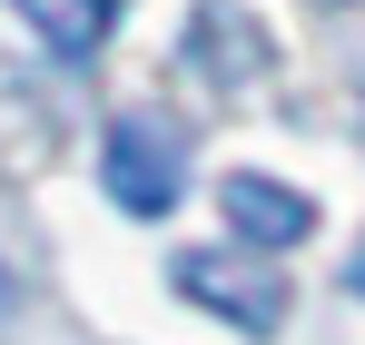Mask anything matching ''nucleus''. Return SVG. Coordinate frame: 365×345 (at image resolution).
<instances>
[{
	"instance_id": "obj_1",
	"label": "nucleus",
	"mask_w": 365,
	"mask_h": 345,
	"mask_svg": "<svg viewBox=\"0 0 365 345\" xmlns=\"http://www.w3.org/2000/svg\"><path fill=\"white\" fill-rule=\"evenodd\" d=\"M99 177H109V197H119L128 217H168L178 187H187V138L158 109H128V118H109V138H99Z\"/></svg>"
},
{
	"instance_id": "obj_2",
	"label": "nucleus",
	"mask_w": 365,
	"mask_h": 345,
	"mask_svg": "<svg viewBox=\"0 0 365 345\" xmlns=\"http://www.w3.org/2000/svg\"><path fill=\"white\" fill-rule=\"evenodd\" d=\"M168 277H178L187 306L227 316V326H247V336H277V316H287V287H277V277H257L247 257H217V247H187Z\"/></svg>"
},
{
	"instance_id": "obj_3",
	"label": "nucleus",
	"mask_w": 365,
	"mask_h": 345,
	"mask_svg": "<svg viewBox=\"0 0 365 345\" xmlns=\"http://www.w3.org/2000/svg\"><path fill=\"white\" fill-rule=\"evenodd\" d=\"M217 207H227V227H237L247 247H267V257H287V247L316 237V197L287 187V177H257V168H227V177H217Z\"/></svg>"
},
{
	"instance_id": "obj_4",
	"label": "nucleus",
	"mask_w": 365,
	"mask_h": 345,
	"mask_svg": "<svg viewBox=\"0 0 365 345\" xmlns=\"http://www.w3.org/2000/svg\"><path fill=\"white\" fill-rule=\"evenodd\" d=\"M20 10H30V30H40L60 59H99V40L119 30L128 0H20Z\"/></svg>"
},
{
	"instance_id": "obj_5",
	"label": "nucleus",
	"mask_w": 365,
	"mask_h": 345,
	"mask_svg": "<svg viewBox=\"0 0 365 345\" xmlns=\"http://www.w3.org/2000/svg\"><path fill=\"white\" fill-rule=\"evenodd\" d=\"M346 287H356V306H365V247H356V267H346Z\"/></svg>"
},
{
	"instance_id": "obj_6",
	"label": "nucleus",
	"mask_w": 365,
	"mask_h": 345,
	"mask_svg": "<svg viewBox=\"0 0 365 345\" xmlns=\"http://www.w3.org/2000/svg\"><path fill=\"white\" fill-rule=\"evenodd\" d=\"M0 316H10V277H0Z\"/></svg>"
}]
</instances>
